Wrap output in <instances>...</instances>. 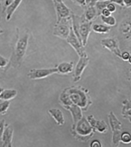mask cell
<instances>
[{
	"label": "cell",
	"mask_w": 131,
	"mask_h": 147,
	"mask_svg": "<svg viewBox=\"0 0 131 147\" xmlns=\"http://www.w3.org/2000/svg\"><path fill=\"white\" fill-rule=\"evenodd\" d=\"M72 28L76 34L77 37L80 40L83 46H87L89 34L92 31V27L93 22L88 21L86 20L84 14L81 16H77L72 13Z\"/></svg>",
	"instance_id": "6da1fadb"
},
{
	"label": "cell",
	"mask_w": 131,
	"mask_h": 147,
	"mask_svg": "<svg viewBox=\"0 0 131 147\" xmlns=\"http://www.w3.org/2000/svg\"><path fill=\"white\" fill-rule=\"evenodd\" d=\"M69 95L72 102L82 109L83 111H87L93 104L89 90L81 86H73L65 88Z\"/></svg>",
	"instance_id": "7a4b0ae2"
},
{
	"label": "cell",
	"mask_w": 131,
	"mask_h": 147,
	"mask_svg": "<svg viewBox=\"0 0 131 147\" xmlns=\"http://www.w3.org/2000/svg\"><path fill=\"white\" fill-rule=\"evenodd\" d=\"M29 39V34L27 32L20 35L15 44V49L13 52L10 60L7 65V67L11 66L13 68H16L21 65L22 60L26 54Z\"/></svg>",
	"instance_id": "3957f363"
},
{
	"label": "cell",
	"mask_w": 131,
	"mask_h": 147,
	"mask_svg": "<svg viewBox=\"0 0 131 147\" xmlns=\"http://www.w3.org/2000/svg\"><path fill=\"white\" fill-rule=\"evenodd\" d=\"M95 130L88 121L87 117H83L71 127V135L80 142H86L90 140L95 133Z\"/></svg>",
	"instance_id": "277c9868"
},
{
	"label": "cell",
	"mask_w": 131,
	"mask_h": 147,
	"mask_svg": "<svg viewBox=\"0 0 131 147\" xmlns=\"http://www.w3.org/2000/svg\"><path fill=\"white\" fill-rule=\"evenodd\" d=\"M108 119L111 130L112 131V144L113 146H119L121 142V135L122 132V123L114 113L111 111L108 114Z\"/></svg>",
	"instance_id": "5b68a950"
},
{
	"label": "cell",
	"mask_w": 131,
	"mask_h": 147,
	"mask_svg": "<svg viewBox=\"0 0 131 147\" xmlns=\"http://www.w3.org/2000/svg\"><path fill=\"white\" fill-rule=\"evenodd\" d=\"M72 28L71 16L57 22L53 29V35L62 39H66Z\"/></svg>",
	"instance_id": "8992f818"
},
{
	"label": "cell",
	"mask_w": 131,
	"mask_h": 147,
	"mask_svg": "<svg viewBox=\"0 0 131 147\" xmlns=\"http://www.w3.org/2000/svg\"><path fill=\"white\" fill-rule=\"evenodd\" d=\"M57 14V22L71 16L72 11L63 2V0H52Z\"/></svg>",
	"instance_id": "52a82bcc"
},
{
	"label": "cell",
	"mask_w": 131,
	"mask_h": 147,
	"mask_svg": "<svg viewBox=\"0 0 131 147\" xmlns=\"http://www.w3.org/2000/svg\"><path fill=\"white\" fill-rule=\"evenodd\" d=\"M54 74H57V69L44 68V69H31L29 71L27 76L30 79L36 80L47 78Z\"/></svg>",
	"instance_id": "ba28073f"
},
{
	"label": "cell",
	"mask_w": 131,
	"mask_h": 147,
	"mask_svg": "<svg viewBox=\"0 0 131 147\" xmlns=\"http://www.w3.org/2000/svg\"><path fill=\"white\" fill-rule=\"evenodd\" d=\"M66 41L68 44H70V46L74 49V50L76 51L77 53L78 54L79 57L83 56V55H86L85 49H84V46H82V44H81V42L80 41V40L78 39V38L77 37L76 34L73 32V28H71V32H70V34L68 36V37L66 38Z\"/></svg>",
	"instance_id": "9c48e42d"
},
{
	"label": "cell",
	"mask_w": 131,
	"mask_h": 147,
	"mask_svg": "<svg viewBox=\"0 0 131 147\" xmlns=\"http://www.w3.org/2000/svg\"><path fill=\"white\" fill-rule=\"evenodd\" d=\"M89 57H88L87 54L83 55V56L80 57L79 60L76 65V69H75L74 74H73V81L74 82L76 83L80 81L82 74L87 65H89Z\"/></svg>",
	"instance_id": "30bf717a"
},
{
	"label": "cell",
	"mask_w": 131,
	"mask_h": 147,
	"mask_svg": "<svg viewBox=\"0 0 131 147\" xmlns=\"http://www.w3.org/2000/svg\"><path fill=\"white\" fill-rule=\"evenodd\" d=\"M100 44L103 48L109 50L110 52L114 54L116 56L121 58V51L119 49V44H118L116 39L112 37L105 38V39H102L100 41Z\"/></svg>",
	"instance_id": "8fae6325"
},
{
	"label": "cell",
	"mask_w": 131,
	"mask_h": 147,
	"mask_svg": "<svg viewBox=\"0 0 131 147\" xmlns=\"http://www.w3.org/2000/svg\"><path fill=\"white\" fill-rule=\"evenodd\" d=\"M13 127L10 124L6 125L2 137H1V140H0V146H13Z\"/></svg>",
	"instance_id": "7c38bea8"
},
{
	"label": "cell",
	"mask_w": 131,
	"mask_h": 147,
	"mask_svg": "<svg viewBox=\"0 0 131 147\" xmlns=\"http://www.w3.org/2000/svg\"><path fill=\"white\" fill-rule=\"evenodd\" d=\"M87 119L96 132H98L100 133H106L108 132V126L105 121L96 120L93 115L87 116Z\"/></svg>",
	"instance_id": "4fadbf2b"
},
{
	"label": "cell",
	"mask_w": 131,
	"mask_h": 147,
	"mask_svg": "<svg viewBox=\"0 0 131 147\" xmlns=\"http://www.w3.org/2000/svg\"><path fill=\"white\" fill-rule=\"evenodd\" d=\"M64 109L68 110V111H69L70 113H71L73 121V123L72 125H76L84 116H83V111L82 110V109L79 106H78V105H74V104H73L72 105H70V106L66 107Z\"/></svg>",
	"instance_id": "5bb4252c"
},
{
	"label": "cell",
	"mask_w": 131,
	"mask_h": 147,
	"mask_svg": "<svg viewBox=\"0 0 131 147\" xmlns=\"http://www.w3.org/2000/svg\"><path fill=\"white\" fill-rule=\"evenodd\" d=\"M47 112H48L49 114L52 116V119L55 120V122L57 123V124L58 125L61 126L64 125V116H63V113H62V111H61L60 109L56 108H52L49 109L48 111H47Z\"/></svg>",
	"instance_id": "9a60e30c"
},
{
	"label": "cell",
	"mask_w": 131,
	"mask_h": 147,
	"mask_svg": "<svg viewBox=\"0 0 131 147\" xmlns=\"http://www.w3.org/2000/svg\"><path fill=\"white\" fill-rule=\"evenodd\" d=\"M57 74H68L73 71L74 62H63L57 67Z\"/></svg>",
	"instance_id": "2e32d148"
},
{
	"label": "cell",
	"mask_w": 131,
	"mask_h": 147,
	"mask_svg": "<svg viewBox=\"0 0 131 147\" xmlns=\"http://www.w3.org/2000/svg\"><path fill=\"white\" fill-rule=\"evenodd\" d=\"M83 14H84L86 20L90 22H93L94 20L97 18V17L99 16V14L97 11L96 9L95 6L92 5L86 6L85 11H84V13Z\"/></svg>",
	"instance_id": "e0dca14e"
},
{
	"label": "cell",
	"mask_w": 131,
	"mask_h": 147,
	"mask_svg": "<svg viewBox=\"0 0 131 147\" xmlns=\"http://www.w3.org/2000/svg\"><path fill=\"white\" fill-rule=\"evenodd\" d=\"M22 0H14L13 2L11 4L10 6H8L6 9V19L7 21L11 20V17L13 15L16 9L21 4Z\"/></svg>",
	"instance_id": "ac0fdd59"
},
{
	"label": "cell",
	"mask_w": 131,
	"mask_h": 147,
	"mask_svg": "<svg viewBox=\"0 0 131 147\" xmlns=\"http://www.w3.org/2000/svg\"><path fill=\"white\" fill-rule=\"evenodd\" d=\"M59 100V104L63 109L66 107L73 105V102H72L71 98H70L69 95H68V92H66L65 89L60 94Z\"/></svg>",
	"instance_id": "d6986e66"
},
{
	"label": "cell",
	"mask_w": 131,
	"mask_h": 147,
	"mask_svg": "<svg viewBox=\"0 0 131 147\" xmlns=\"http://www.w3.org/2000/svg\"><path fill=\"white\" fill-rule=\"evenodd\" d=\"M17 91L14 89H6V90H4L2 93L0 95V100H4V101H6L9 100L10 101L12 99L15 98L17 96Z\"/></svg>",
	"instance_id": "ffe728a7"
},
{
	"label": "cell",
	"mask_w": 131,
	"mask_h": 147,
	"mask_svg": "<svg viewBox=\"0 0 131 147\" xmlns=\"http://www.w3.org/2000/svg\"><path fill=\"white\" fill-rule=\"evenodd\" d=\"M92 29L94 32L101 34L108 33L111 30L110 26L101 25V24H94V25H92Z\"/></svg>",
	"instance_id": "44dd1931"
},
{
	"label": "cell",
	"mask_w": 131,
	"mask_h": 147,
	"mask_svg": "<svg viewBox=\"0 0 131 147\" xmlns=\"http://www.w3.org/2000/svg\"><path fill=\"white\" fill-rule=\"evenodd\" d=\"M120 30L122 34L127 36H130L131 34V22L130 21H124L120 25Z\"/></svg>",
	"instance_id": "7402d4cb"
},
{
	"label": "cell",
	"mask_w": 131,
	"mask_h": 147,
	"mask_svg": "<svg viewBox=\"0 0 131 147\" xmlns=\"http://www.w3.org/2000/svg\"><path fill=\"white\" fill-rule=\"evenodd\" d=\"M100 17H101L102 21H103L105 24H106L107 25H108V26L113 27L116 24V20L115 19V18L114 16H112V15L108 17L100 16Z\"/></svg>",
	"instance_id": "603a6c76"
},
{
	"label": "cell",
	"mask_w": 131,
	"mask_h": 147,
	"mask_svg": "<svg viewBox=\"0 0 131 147\" xmlns=\"http://www.w3.org/2000/svg\"><path fill=\"white\" fill-rule=\"evenodd\" d=\"M110 1H97L95 4V7L98 11L99 16H100V13L104 9L107 7L108 4H109Z\"/></svg>",
	"instance_id": "cb8c5ba5"
},
{
	"label": "cell",
	"mask_w": 131,
	"mask_h": 147,
	"mask_svg": "<svg viewBox=\"0 0 131 147\" xmlns=\"http://www.w3.org/2000/svg\"><path fill=\"white\" fill-rule=\"evenodd\" d=\"M121 142H123L124 144H127L131 143V133L127 131L121 132Z\"/></svg>",
	"instance_id": "d4e9b609"
},
{
	"label": "cell",
	"mask_w": 131,
	"mask_h": 147,
	"mask_svg": "<svg viewBox=\"0 0 131 147\" xmlns=\"http://www.w3.org/2000/svg\"><path fill=\"white\" fill-rule=\"evenodd\" d=\"M11 102L9 100L4 101L1 103H0V114L4 115L7 112L8 109H9V107H10Z\"/></svg>",
	"instance_id": "484cf974"
},
{
	"label": "cell",
	"mask_w": 131,
	"mask_h": 147,
	"mask_svg": "<svg viewBox=\"0 0 131 147\" xmlns=\"http://www.w3.org/2000/svg\"><path fill=\"white\" fill-rule=\"evenodd\" d=\"M122 109H121V113H124L128 110L131 109V99L129 100H125L122 102Z\"/></svg>",
	"instance_id": "4316f807"
},
{
	"label": "cell",
	"mask_w": 131,
	"mask_h": 147,
	"mask_svg": "<svg viewBox=\"0 0 131 147\" xmlns=\"http://www.w3.org/2000/svg\"><path fill=\"white\" fill-rule=\"evenodd\" d=\"M8 64H9V60L3 57L2 55H0V68H4L7 67Z\"/></svg>",
	"instance_id": "83f0119b"
},
{
	"label": "cell",
	"mask_w": 131,
	"mask_h": 147,
	"mask_svg": "<svg viewBox=\"0 0 131 147\" xmlns=\"http://www.w3.org/2000/svg\"><path fill=\"white\" fill-rule=\"evenodd\" d=\"M4 130H5V120H0V140L2 137Z\"/></svg>",
	"instance_id": "f1b7e54d"
},
{
	"label": "cell",
	"mask_w": 131,
	"mask_h": 147,
	"mask_svg": "<svg viewBox=\"0 0 131 147\" xmlns=\"http://www.w3.org/2000/svg\"><path fill=\"white\" fill-rule=\"evenodd\" d=\"M123 118L125 119H128L129 121V122L131 123V109L128 110V111H125L124 113H121Z\"/></svg>",
	"instance_id": "f546056e"
},
{
	"label": "cell",
	"mask_w": 131,
	"mask_h": 147,
	"mask_svg": "<svg viewBox=\"0 0 131 147\" xmlns=\"http://www.w3.org/2000/svg\"><path fill=\"white\" fill-rule=\"evenodd\" d=\"M74 4L76 5H78L80 6H82L83 8H85L87 5H86V1L85 0H71Z\"/></svg>",
	"instance_id": "4dcf8cb0"
},
{
	"label": "cell",
	"mask_w": 131,
	"mask_h": 147,
	"mask_svg": "<svg viewBox=\"0 0 131 147\" xmlns=\"http://www.w3.org/2000/svg\"><path fill=\"white\" fill-rule=\"evenodd\" d=\"M130 56V53L128 52V51H124V52L121 53V59H122L124 61H128Z\"/></svg>",
	"instance_id": "1f68e13d"
},
{
	"label": "cell",
	"mask_w": 131,
	"mask_h": 147,
	"mask_svg": "<svg viewBox=\"0 0 131 147\" xmlns=\"http://www.w3.org/2000/svg\"><path fill=\"white\" fill-rule=\"evenodd\" d=\"M106 8L111 13H114V11H116V6H115V4L111 2V1H110V3L108 4V6H107Z\"/></svg>",
	"instance_id": "d6a6232c"
},
{
	"label": "cell",
	"mask_w": 131,
	"mask_h": 147,
	"mask_svg": "<svg viewBox=\"0 0 131 147\" xmlns=\"http://www.w3.org/2000/svg\"><path fill=\"white\" fill-rule=\"evenodd\" d=\"M90 146L91 147H101L102 144L100 143V141H98V140H93L90 144Z\"/></svg>",
	"instance_id": "836d02e7"
},
{
	"label": "cell",
	"mask_w": 131,
	"mask_h": 147,
	"mask_svg": "<svg viewBox=\"0 0 131 147\" xmlns=\"http://www.w3.org/2000/svg\"><path fill=\"white\" fill-rule=\"evenodd\" d=\"M111 13H112L110 12L107 8H105V9H104L101 11V13H100V16H105V17H108V16H111Z\"/></svg>",
	"instance_id": "e575fe53"
},
{
	"label": "cell",
	"mask_w": 131,
	"mask_h": 147,
	"mask_svg": "<svg viewBox=\"0 0 131 147\" xmlns=\"http://www.w3.org/2000/svg\"><path fill=\"white\" fill-rule=\"evenodd\" d=\"M111 2L114 3L115 4H117L121 7H124V0H110Z\"/></svg>",
	"instance_id": "d590c367"
},
{
	"label": "cell",
	"mask_w": 131,
	"mask_h": 147,
	"mask_svg": "<svg viewBox=\"0 0 131 147\" xmlns=\"http://www.w3.org/2000/svg\"><path fill=\"white\" fill-rule=\"evenodd\" d=\"M13 1L14 0H5V1H4V8H5V9L8 7V6H10L11 4L13 2Z\"/></svg>",
	"instance_id": "8d00e7d4"
},
{
	"label": "cell",
	"mask_w": 131,
	"mask_h": 147,
	"mask_svg": "<svg viewBox=\"0 0 131 147\" xmlns=\"http://www.w3.org/2000/svg\"><path fill=\"white\" fill-rule=\"evenodd\" d=\"M124 4L126 7H131V0H124Z\"/></svg>",
	"instance_id": "74e56055"
},
{
	"label": "cell",
	"mask_w": 131,
	"mask_h": 147,
	"mask_svg": "<svg viewBox=\"0 0 131 147\" xmlns=\"http://www.w3.org/2000/svg\"><path fill=\"white\" fill-rule=\"evenodd\" d=\"M85 1H86V5L87 6L92 5V3H93V0H85Z\"/></svg>",
	"instance_id": "f35d334b"
},
{
	"label": "cell",
	"mask_w": 131,
	"mask_h": 147,
	"mask_svg": "<svg viewBox=\"0 0 131 147\" xmlns=\"http://www.w3.org/2000/svg\"><path fill=\"white\" fill-rule=\"evenodd\" d=\"M3 91H4V89H3L1 87H0V95H1V94L2 93Z\"/></svg>",
	"instance_id": "ab89813d"
},
{
	"label": "cell",
	"mask_w": 131,
	"mask_h": 147,
	"mask_svg": "<svg viewBox=\"0 0 131 147\" xmlns=\"http://www.w3.org/2000/svg\"><path fill=\"white\" fill-rule=\"evenodd\" d=\"M96 1H97V0H93V3H92V5H93V6L95 5V4H96Z\"/></svg>",
	"instance_id": "60d3db41"
},
{
	"label": "cell",
	"mask_w": 131,
	"mask_h": 147,
	"mask_svg": "<svg viewBox=\"0 0 131 147\" xmlns=\"http://www.w3.org/2000/svg\"><path fill=\"white\" fill-rule=\"evenodd\" d=\"M128 62H129V63H130V65H131V55H130V57H129V59H128Z\"/></svg>",
	"instance_id": "b9f144b4"
},
{
	"label": "cell",
	"mask_w": 131,
	"mask_h": 147,
	"mask_svg": "<svg viewBox=\"0 0 131 147\" xmlns=\"http://www.w3.org/2000/svg\"><path fill=\"white\" fill-rule=\"evenodd\" d=\"M3 32H4V31H3V30H0V34H2Z\"/></svg>",
	"instance_id": "7bdbcfd3"
},
{
	"label": "cell",
	"mask_w": 131,
	"mask_h": 147,
	"mask_svg": "<svg viewBox=\"0 0 131 147\" xmlns=\"http://www.w3.org/2000/svg\"><path fill=\"white\" fill-rule=\"evenodd\" d=\"M97 1H110V0H97Z\"/></svg>",
	"instance_id": "ee69618b"
},
{
	"label": "cell",
	"mask_w": 131,
	"mask_h": 147,
	"mask_svg": "<svg viewBox=\"0 0 131 147\" xmlns=\"http://www.w3.org/2000/svg\"><path fill=\"white\" fill-rule=\"evenodd\" d=\"M0 30H1V28H0Z\"/></svg>",
	"instance_id": "f6af8a7d"
}]
</instances>
